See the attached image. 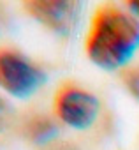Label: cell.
<instances>
[{
  "mask_svg": "<svg viewBox=\"0 0 139 150\" xmlns=\"http://www.w3.org/2000/svg\"><path fill=\"white\" fill-rule=\"evenodd\" d=\"M139 48V21L114 7L100 6L92 20L86 53L90 60L107 71L125 65Z\"/></svg>",
  "mask_w": 139,
  "mask_h": 150,
  "instance_id": "cell-1",
  "label": "cell"
},
{
  "mask_svg": "<svg viewBox=\"0 0 139 150\" xmlns=\"http://www.w3.org/2000/svg\"><path fill=\"white\" fill-rule=\"evenodd\" d=\"M44 72L25 55L0 48V88L14 97L32 96L44 81Z\"/></svg>",
  "mask_w": 139,
  "mask_h": 150,
  "instance_id": "cell-2",
  "label": "cell"
},
{
  "mask_svg": "<svg viewBox=\"0 0 139 150\" xmlns=\"http://www.w3.org/2000/svg\"><path fill=\"white\" fill-rule=\"evenodd\" d=\"M53 106L58 120L74 129H88L95 122L100 108L99 99L92 92L74 83H65L58 88Z\"/></svg>",
  "mask_w": 139,
  "mask_h": 150,
  "instance_id": "cell-3",
  "label": "cell"
},
{
  "mask_svg": "<svg viewBox=\"0 0 139 150\" xmlns=\"http://www.w3.org/2000/svg\"><path fill=\"white\" fill-rule=\"evenodd\" d=\"M23 6L32 18L58 35L71 34L81 14V4L71 0H30Z\"/></svg>",
  "mask_w": 139,
  "mask_h": 150,
  "instance_id": "cell-4",
  "label": "cell"
},
{
  "mask_svg": "<svg viewBox=\"0 0 139 150\" xmlns=\"http://www.w3.org/2000/svg\"><path fill=\"white\" fill-rule=\"evenodd\" d=\"M56 132H58L56 124L49 117H44V115H35L28 118L25 124V136L32 143H37V145L49 143L51 139L56 138Z\"/></svg>",
  "mask_w": 139,
  "mask_h": 150,
  "instance_id": "cell-5",
  "label": "cell"
},
{
  "mask_svg": "<svg viewBox=\"0 0 139 150\" xmlns=\"http://www.w3.org/2000/svg\"><path fill=\"white\" fill-rule=\"evenodd\" d=\"M123 83H125V87L128 88V92L139 101V67L128 69V71L123 74Z\"/></svg>",
  "mask_w": 139,
  "mask_h": 150,
  "instance_id": "cell-6",
  "label": "cell"
},
{
  "mask_svg": "<svg viewBox=\"0 0 139 150\" xmlns=\"http://www.w3.org/2000/svg\"><path fill=\"white\" fill-rule=\"evenodd\" d=\"M11 120H13V108L4 97H0V132H4L9 127Z\"/></svg>",
  "mask_w": 139,
  "mask_h": 150,
  "instance_id": "cell-7",
  "label": "cell"
},
{
  "mask_svg": "<svg viewBox=\"0 0 139 150\" xmlns=\"http://www.w3.org/2000/svg\"><path fill=\"white\" fill-rule=\"evenodd\" d=\"M127 6H128V9L132 11L134 18L139 21V0H132V2H127Z\"/></svg>",
  "mask_w": 139,
  "mask_h": 150,
  "instance_id": "cell-8",
  "label": "cell"
},
{
  "mask_svg": "<svg viewBox=\"0 0 139 150\" xmlns=\"http://www.w3.org/2000/svg\"><path fill=\"white\" fill-rule=\"evenodd\" d=\"M49 150H78V146L71 145V143H58V145L49 146Z\"/></svg>",
  "mask_w": 139,
  "mask_h": 150,
  "instance_id": "cell-9",
  "label": "cell"
}]
</instances>
